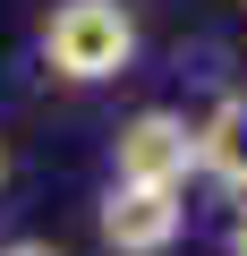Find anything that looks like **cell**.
<instances>
[{
    "mask_svg": "<svg viewBox=\"0 0 247 256\" xmlns=\"http://www.w3.org/2000/svg\"><path fill=\"white\" fill-rule=\"evenodd\" d=\"M188 230V188H111L102 196V248L111 256H171Z\"/></svg>",
    "mask_w": 247,
    "mask_h": 256,
    "instance_id": "obj_3",
    "label": "cell"
},
{
    "mask_svg": "<svg viewBox=\"0 0 247 256\" xmlns=\"http://www.w3.org/2000/svg\"><path fill=\"white\" fill-rule=\"evenodd\" d=\"M0 180H9V146H0Z\"/></svg>",
    "mask_w": 247,
    "mask_h": 256,
    "instance_id": "obj_7",
    "label": "cell"
},
{
    "mask_svg": "<svg viewBox=\"0 0 247 256\" xmlns=\"http://www.w3.org/2000/svg\"><path fill=\"white\" fill-rule=\"evenodd\" d=\"M196 180V120L188 111H137L111 137V188H188Z\"/></svg>",
    "mask_w": 247,
    "mask_h": 256,
    "instance_id": "obj_2",
    "label": "cell"
},
{
    "mask_svg": "<svg viewBox=\"0 0 247 256\" xmlns=\"http://www.w3.org/2000/svg\"><path fill=\"white\" fill-rule=\"evenodd\" d=\"M0 256H60L51 239H0Z\"/></svg>",
    "mask_w": 247,
    "mask_h": 256,
    "instance_id": "obj_5",
    "label": "cell"
},
{
    "mask_svg": "<svg viewBox=\"0 0 247 256\" xmlns=\"http://www.w3.org/2000/svg\"><path fill=\"white\" fill-rule=\"evenodd\" d=\"M239 9H247V0H239Z\"/></svg>",
    "mask_w": 247,
    "mask_h": 256,
    "instance_id": "obj_8",
    "label": "cell"
},
{
    "mask_svg": "<svg viewBox=\"0 0 247 256\" xmlns=\"http://www.w3.org/2000/svg\"><path fill=\"white\" fill-rule=\"evenodd\" d=\"M196 171L247 196V86H239V94H222V102L196 120Z\"/></svg>",
    "mask_w": 247,
    "mask_h": 256,
    "instance_id": "obj_4",
    "label": "cell"
},
{
    "mask_svg": "<svg viewBox=\"0 0 247 256\" xmlns=\"http://www.w3.org/2000/svg\"><path fill=\"white\" fill-rule=\"evenodd\" d=\"M230 256H247V196H239V214H230Z\"/></svg>",
    "mask_w": 247,
    "mask_h": 256,
    "instance_id": "obj_6",
    "label": "cell"
},
{
    "mask_svg": "<svg viewBox=\"0 0 247 256\" xmlns=\"http://www.w3.org/2000/svg\"><path fill=\"white\" fill-rule=\"evenodd\" d=\"M137 60V18L128 0H60L43 18V68L60 86H111Z\"/></svg>",
    "mask_w": 247,
    "mask_h": 256,
    "instance_id": "obj_1",
    "label": "cell"
}]
</instances>
